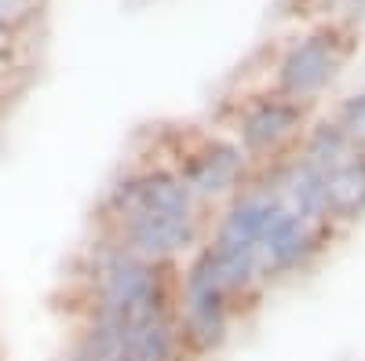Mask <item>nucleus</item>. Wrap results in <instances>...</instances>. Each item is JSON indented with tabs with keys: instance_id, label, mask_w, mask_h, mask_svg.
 Masks as SVG:
<instances>
[{
	"instance_id": "1",
	"label": "nucleus",
	"mask_w": 365,
	"mask_h": 361,
	"mask_svg": "<svg viewBox=\"0 0 365 361\" xmlns=\"http://www.w3.org/2000/svg\"><path fill=\"white\" fill-rule=\"evenodd\" d=\"M190 212H205V208L187 190L179 172L165 161H143L110 179L99 201L96 230H110L135 216H190Z\"/></svg>"
},
{
	"instance_id": "2",
	"label": "nucleus",
	"mask_w": 365,
	"mask_h": 361,
	"mask_svg": "<svg viewBox=\"0 0 365 361\" xmlns=\"http://www.w3.org/2000/svg\"><path fill=\"white\" fill-rule=\"evenodd\" d=\"M165 164L179 172L187 190L197 197L201 208L227 204L234 194H241L252 183V161L241 154L234 139L197 135L194 142H179L168 150Z\"/></svg>"
},
{
	"instance_id": "3",
	"label": "nucleus",
	"mask_w": 365,
	"mask_h": 361,
	"mask_svg": "<svg viewBox=\"0 0 365 361\" xmlns=\"http://www.w3.org/2000/svg\"><path fill=\"white\" fill-rule=\"evenodd\" d=\"M208 223L205 212H190V216H135L128 223H117L110 230H99L106 237H113L120 248L135 252L139 259L161 263V266H179L190 252H197V245L208 237Z\"/></svg>"
},
{
	"instance_id": "4",
	"label": "nucleus",
	"mask_w": 365,
	"mask_h": 361,
	"mask_svg": "<svg viewBox=\"0 0 365 361\" xmlns=\"http://www.w3.org/2000/svg\"><path fill=\"white\" fill-rule=\"evenodd\" d=\"M303 117L307 113H303L299 99H289V95L252 99L234 120V142L241 146V154H245L252 164L256 161H274V154H282V150L299 135Z\"/></svg>"
},
{
	"instance_id": "5",
	"label": "nucleus",
	"mask_w": 365,
	"mask_h": 361,
	"mask_svg": "<svg viewBox=\"0 0 365 361\" xmlns=\"http://www.w3.org/2000/svg\"><path fill=\"white\" fill-rule=\"evenodd\" d=\"M332 223H307L299 219L289 204L278 208V216L270 219V226L259 237V270L263 281L270 278H285L303 270L325 245Z\"/></svg>"
},
{
	"instance_id": "6",
	"label": "nucleus",
	"mask_w": 365,
	"mask_h": 361,
	"mask_svg": "<svg viewBox=\"0 0 365 361\" xmlns=\"http://www.w3.org/2000/svg\"><path fill=\"white\" fill-rule=\"evenodd\" d=\"M340 70V48H336V33L332 29H318V33L303 37L299 44H292L285 51V58L278 63V95L289 99H314L318 92L332 84Z\"/></svg>"
},
{
	"instance_id": "7",
	"label": "nucleus",
	"mask_w": 365,
	"mask_h": 361,
	"mask_svg": "<svg viewBox=\"0 0 365 361\" xmlns=\"http://www.w3.org/2000/svg\"><path fill=\"white\" fill-rule=\"evenodd\" d=\"M325 204L329 223H354L365 216V154H351L325 172Z\"/></svg>"
},
{
	"instance_id": "8",
	"label": "nucleus",
	"mask_w": 365,
	"mask_h": 361,
	"mask_svg": "<svg viewBox=\"0 0 365 361\" xmlns=\"http://www.w3.org/2000/svg\"><path fill=\"white\" fill-rule=\"evenodd\" d=\"M347 154H351V146H347L344 132L336 128V120H322V125H314L307 132V139H303V150H299V157L307 164H314V168H322V172H329L332 164H340Z\"/></svg>"
},
{
	"instance_id": "9",
	"label": "nucleus",
	"mask_w": 365,
	"mask_h": 361,
	"mask_svg": "<svg viewBox=\"0 0 365 361\" xmlns=\"http://www.w3.org/2000/svg\"><path fill=\"white\" fill-rule=\"evenodd\" d=\"M336 128L344 132V139H347L351 150H361V154H365V92L351 95V99L340 106Z\"/></svg>"
},
{
	"instance_id": "10",
	"label": "nucleus",
	"mask_w": 365,
	"mask_h": 361,
	"mask_svg": "<svg viewBox=\"0 0 365 361\" xmlns=\"http://www.w3.org/2000/svg\"><path fill=\"white\" fill-rule=\"evenodd\" d=\"M347 4H351V8H365V0H347Z\"/></svg>"
}]
</instances>
